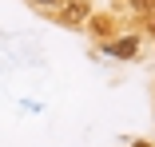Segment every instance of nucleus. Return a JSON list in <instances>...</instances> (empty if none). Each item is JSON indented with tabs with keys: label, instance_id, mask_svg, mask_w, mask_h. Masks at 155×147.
I'll list each match as a JSON object with an SVG mask.
<instances>
[{
	"label": "nucleus",
	"instance_id": "1",
	"mask_svg": "<svg viewBox=\"0 0 155 147\" xmlns=\"http://www.w3.org/2000/svg\"><path fill=\"white\" fill-rule=\"evenodd\" d=\"M87 4H91V0H64L60 20H64V24H80V20L87 16Z\"/></svg>",
	"mask_w": 155,
	"mask_h": 147
},
{
	"label": "nucleus",
	"instance_id": "2",
	"mask_svg": "<svg viewBox=\"0 0 155 147\" xmlns=\"http://www.w3.org/2000/svg\"><path fill=\"white\" fill-rule=\"evenodd\" d=\"M135 48H139V44H135L131 36H127V40H111V44H107V52H111V56H123V60H127V56H135Z\"/></svg>",
	"mask_w": 155,
	"mask_h": 147
},
{
	"label": "nucleus",
	"instance_id": "3",
	"mask_svg": "<svg viewBox=\"0 0 155 147\" xmlns=\"http://www.w3.org/2000/svg\"><path fill=\"white\" fill-rule=\"evenodd\" d=\"M91 32H96V36H107L111 32V20L107 16H91Z\"/></svg>",
	"mask_w": 155,
	"mask_h": 147
},
{
	"label": "nucleus",
	"instance_id": "4",
	"mask_svg": "<svg viewBox=\"0 0 155 147\" xmlns=\"http://www.w3.org/2000/svg\"><path fill=\"white\" fill-rule=\"evenodd\" d=\"M131 4H135V12L151 16V28H155V0H131Z\"/></svg>",
	"mask_w": 155,
	"mask_h": 147
},
{
	"label": "nucleus",
	"instance_id": "5",
	"mask_svg": "<svg viewBox=\"0 0 155 147\" xmlns=\"http://www.w3.org/2000/svg\"><path fill=\"white\" fill-rule=\"evenodd\" d=\"M32 4H64V0H32Z\"/></svg>",
	"mask_w": 155,
	"mask_h": 147
},
{
	"label": "nucleus",
	"instance_id": "6",
	"mask_svg": "<svg viewBox=\"0 0 155 147\" xmlns=\"http://www.w3.org/2000/svg\"><path fill=\"white\" fill-rule=\"evenodd\" d=\"M131 147H151V143H131Z\"/></svg>",
	"mask_w": 155,
	"mask_h": 147
}]
</instances>
